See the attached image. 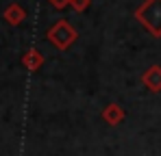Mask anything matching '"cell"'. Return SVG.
Segmentation results:
<instances>
[{
  "label": "cell",
  "instance_id": "obj_8",
  "mask_svg": "<svg viewBox=\"0 0 161 156\" xmlns=\"http://www.w3.org/2000/svg\"><path fill=\"white\" fill-rule=\"evenodd\" d=\"M50 4H53L57 11H61V9H65V7H70V0H48Z\"/></svg>",
  "mask_w": 161,
  "mask_h": 156
},
{
  "label": "cell",
  "instance_id": "obj_3",
  "mask_svg": "<svg viewBox=\"0 0 161 156\" xmlns=\"http://www.w3.org/2000/svg\"><path fill=\"white\" fill-rule=\"evenodd\" d=\"M100 117H103V122H105L107 126H120V124L124 122L126 113H124V108H122L118 102H109L107 106L103 108Z\"/></svg>",
  "mask_w": 161,
  "mask_h": 156
},
{
  "label": "cell",
  "instance_id": "obj_1",
  "mask_svg": "<svg viewBox=\"0 0 161 156\" xmlns=\"http://www.w3.org/2000/svg\"><path fill=\"white\" fill-rule=\"evenodd\" d=\"M133 15L148 30V35H153L155 39L161 37V0H144Z\"/></svg>",
  "mask_w": 161,
  "mask_h": 156
},
{
  "label": "cell",
  "instance_id": "obj_6",
  "mask_svg": "<svg viewBox=\"0 0 161 156\" xmlns=\"http://www.w3.org/2000/svg\"><path fill=\"white\" fill-rule=\"evenodd\" d=\"M46 63V56L42 54L39 50H35V48H31L22 54V65L26 67L28 72H37V70H42V65Z\"/></svg>",
  "mask_w": 161,
  "mask_h": 156
},
{
  "label": "cell",
  "instance_id": "obj_2",
  "mask_svg": "<svg viewBox=\"0 0 161 156\" xmlns=\"http://www.w3.org/2000/svg\"><path fill=\"white\" fill-rule=\"evenodd\" d=\"M76 39H79V30L70 24L68 20L54 22V24L48 28V33H46V41H48L50 46H54L59 52H65Z\"/></svg>",
  "mask_w": 161,
  "mask_h": 156
},
{
  "label": "cell",
  "instance_id": "obj_7",
  "mask_svg": "<svg viewBox=\"0 0 161 156\" xmlns=\"http://www.w3.org/2000/svg\"><path fill=\"white\" fill-rule=\"evenodd\" d=\"M70 7H72V11H76V13H85V11L92 7V0H70Z\"/></svg>",
  "mask_w": 161,
  "mask_h": 156
},
{
  "label": "cell",
  "instance_id": "obj_4",
  "mask_svg": "<svg viewBox=\"0 0 161 156\" xmlns=\"http://www.w3.org/2000/svg\"><path fill=\"white\" fill-rule=\"evenodd\" d=\"M142 85L153 91V93H159L161 91V65H150L144 74H142Z\"/></svg>",
  "mask_w": 161,
  "mask_h": 156
},
{
  "label": "cell",
  "instance_id": "obj_5",
  "mask_svg": "<svg viewBox=\"0 0 161 156\" xmlns=\"http://www.w3.org/2000/svg\"><path fill=\"white\" fill-rule=\"evenodd\" d=\"M2 18L7 20V24L20 26L26 20V9H24L20 2H11V4H7V9L2 11Z\"/></svg>",
  "mask_w": 161,
  "mask_h": 156
}]
</instances>
